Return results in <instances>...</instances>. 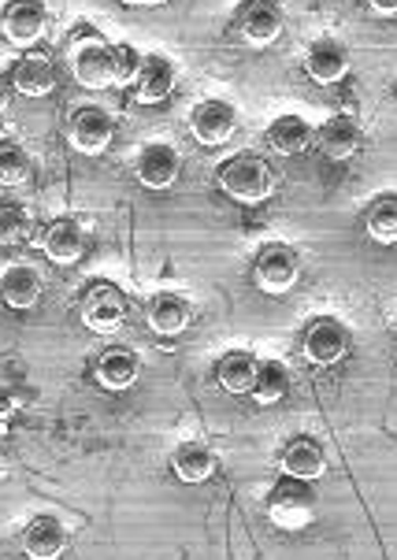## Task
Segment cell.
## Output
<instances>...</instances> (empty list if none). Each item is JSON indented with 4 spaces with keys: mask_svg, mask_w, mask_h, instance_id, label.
<instances>
[{
    "mask_svg": "<svg viewBox=\"0 0 397 560\" xmlns=\"http://www.w3.org/2000/svg\"><path fill=\"white\" fill-rule=\"evenodd\" d=\"M42 293H45L42 275H37L34 268H8L4 279H0V301L15 312L34 308L37 301H42Z\"/></svg>",
    "mask_w": 397,
    "mask_h": 560,
    "instance_id": "ffe728a7",
    "label": "cell"
},
{
    "mask_svg": "<svg viewBox=\"0 0 397 560\" xmlns=\"http://www.w3.org/2000/svg\"><path fill=\"white\" fill-rule=\"evenodd\" d=\"M68 141H71V149H79V153L97 156L116 141V119H112L104 108H93V104L90 108H79L71 116Z\"/></svg>",
    "mask_w": 397,
    "mask_h": 560,
    "instance_id": "ba28073f",
    "label": "cell"
},
{
    "mask_svg": "<svg viewBox=\"0 0 397 560\" xmlns=\"http://www.w3.org/2000/svg\"><path fill=\"white\" fill-rule=\"evenodd\" d=\"M68 549V530H63L60 520L52 516H37L26 524L23 530V553L34 560H56Z\"/></svg>",
    "mask_w": 397,
    "mask_h": 560,
    "instance_id": "ac0fdd59",
    "label": "cell"
},
{
    "mask_svg": "<svg viewBox=\"0 0 397 560\" xmlns=\"http://www.w3.org/2000/svg\"><path fill=\"white\" fill-rule=\"evenodd\" d=\"M364 226L380 245H394L397 242V197L386 194L380 201H372V208H367V215H364Z\"/></svg>",
    "mask_w": 397,
    "mask_h": 560,
    "instance_id": "4316f807",
    "label": "cell"
},
{
    "mask_svg": "<svg viewBox=\"0 0 397 560\" xmlns=\"http://www.w3.org/2000/svg\"><path fill=\"white\" fill-rule=\"evenodd\" d=\"M253 375H257V357L245 353V349H231V353H223L220 364H215V383L234 397L249 394Z\"/></svg>",
    "mask_w": 397,
    "mask_h": 560,
    "instance_id": "cb8c5ba5",
    "label": "cell"
},
{
    "mask_svg": "<svg viewBox=\"0 0 397 560\" xmlns=\"http://www.w3.org/2000/svg\"><path fill=\"white\" fill-rule=\"evenodd\" d=\"M312 141L319 145V153H324L327 160H335V164H342V160H353L357 153H361V127H357L349 116H335L330 122H324V127L312 135Z\"/></svg>",
    "mask_w": 397,
    "mask_h": 560,
    "instance_id": "4fadbf2b",
    "label": "cell"
},
{
    "mask_svg": "<svg viewBox=\"0 0 397 560\" xmlns=\"http://www.w3.org/2000/svg\"><path fill=\"white\" fill-rule=\"evenodd\" d=\"M282 471L294 479H319L327 471V453L324 445H319L316 439H308V434H297V439L287 442V450H282Z\"/></svg>",
    "mask_w": 397,
    "mask_h": 560,
    "instance_id": "2e32d148",
    "label": "cell"
},
{
    "mask_svg": "<svg viewBox=\"0 0 397 560\" xmlns=\"http://www.w3.org/2000/svg\"><path fill=\"white\" fill-rule=\"evenodd\" d=\"M316 516V490L305 479H279L276 490L268 493V520L282 530H301Z\"/></svg>",
    "mask_w": 397,
    "mask_h": 560,
    "instance_id": "3957f363",
    "label": "cell"
},
{
    "mask_svg": "<svg viewBox=\"0 0 397 560\" xmlns=\"http://www.w3.org/2000/svg\"><path fill=\"white\" fill-rule=\"evenodd\" d=\"M264 138L276 156H301L312 145V127L301 116H279Z\"/></svg>",
    "mask_w": 397,
    "mask_h": 560,
    "instance_id": "7402d4cb",
    "label": "cell"
},
{
    "mask_svg": "<svg viewBox=\"0 0 397 560\" xmlns=\"http://www.w3.org/2000/svg\"><path fill=\"white\" fill-rule=\"evenodd\" d=\"M172 471L178 482H190V487H197V482H208L215 471V457L212 450L201 442H183L178 450L172 453Z\"/></svg>",
    "mask_w": 397,
    "mask_h": 560,
    "instance_id": "603a6c76",
    "label": "cell"
},
{
    "mask_svg": "<svg viewBox=\"0 0 397 560\" xmlns=\"http://www.w3.org/2000/svg\"><path fill=\"white\" fill-rule=\"evenodd\" d=\"M190 130L201 145H226L234 138V130H238V112L226 101H201L190 116Z\"/></svg>",
    "mask_w": 397,
    "mask_h": 560,
    "instance_id": "9c48e42d",
    "label": "cell"
},
{
    "mask_svg": "<svg viewBox=\"0 0 397 560\" xmlns=\"http://www.w3.org/2000/svg\"><path fill=\"white\" fill-rule=\"evenodd\" d=\"M178 171H183V160L172 145H164V141H153V145H145L138 153V164H135V175L138 183L145 189H172L178 183Z\"/></svg>",
    "mask_w": 397,
    "mask_h": 560,
    "instance_id": "30bf717a",
    "label": "cell"
},
{
    "mask_svg": "<svg viewBox=\"0 0 397 560\" xmlns=\"http://www.w3.org/2000/svg\"><path fill=\"white\" fill-rule=\"evenodd\" d=\"M34 231V215L23 201H0V245H23Z\"/></svg>",
    "mask_w": 397,
    "mask_h": 560,
    "instance_id": "484cf974",
    "label": "cell"
},
{
    "mask_svg": "<svg viewBox=\"0 0 397 560\" xmlns=\"http://www.w3.org/2000/svg\"><path fill=\"white\" fill-rule=\"evenodd\" d=\"M31 178V156L19 141H0V186H19Z\"/></svg>",
    "mask_w": 397,
    "mask_h": 560,
    "instance_id": "83f0119b",
    "label": "cell"
},
{
    "mask_svg": "<svg viewBox=\"0 0 397 560\" xmlns=\"http://www.w3.org/2000/svg\"><path fill=\"white\" fill-rule=\"evenodd\" d=\"M68 68L82 90H108L112 85V45L97 31H74L68 42Z\"/></svg>",
    "mask_w": 397,
    "mask_h": 560,
    "instance_id": "6da1fadb",
    "label": "cell"
},
{
    "mask_svg": "<svg viewBox=\"0 0 397 560\" xmlns=\"http://www.w3.org/2000/svg\"><path fill=\"white\" fill-rule=\"evenodd\" d=\"M12 90L23 93V97H49L56 90V63L42 52L23 56L12 71Z\"/></svg>",
    "mask_w": 397,
    "mask_h": 560,
    "instance_id": "d6986e66",
    "label": "cell"
},
{
    "mask_svg": "<svg viewBox=\"0 0 397 560\" xmlns=\"http://www.w3.org/2000/svg\"><path fill=\"white\" fill-rule=\"evenodd\" d=\"M0 141H4V127H0Z\"/></svg>",
    "mask_w": 397,
    "mask_h": 560,
    "instance_id": "836d02e7",
    "label": "cell"
},
{
    "mask_svg": "<svg viewBox=\"0 0 397 560\" xmlns=\"http://www.w3.org/2000/svg\"><path fill=\"white\" fill-rule=\"evenodd\" d=\"M42 253L52 264H63V268L79 264L86 256V234H82V226L74 220H52L42 234Z\"/></svg>",
    "mask_w": 397,
    "mask_h": 560,
    "instance_id": "5bb4252c",
    "label": "cell"
},
{
    "mask_svg": "<svg viewBox=\"0 0 397 560\" xmlns=\"http://www.w3.org/2000/svg\"><path fill=\"white\" fill-rule=\"evenodd\" d=\"M367 8H372L375 15H383V19H394V12H397V0H367Z\"/></svg>",
    "mask_w": 397,
    "mask_h": 560,
    "instance_id": "4dcf8cb0",
    "label": "cell"
},
{
    "mask_svg": "<svg viewBox=\"0 0 397 560\" xmlns=\"http://www.w3.org/2000/svg\"><path fill=\"white\" fill-rule=\"evenodd\" d=\"M127 319V293L112 282H93V287L82 293V323L97 335H112L116 327H122Z\"/></svg>",
    "mask_w": 397,
    "mask_h": 560,
    "instance_id": "8992f818",
    "label": "cell"
},
{
    "mask_svg": "<svg viewBox=\"0 0 397 560\" xmlns=\"http://www.w3.org/2000/svg\"><path fill=\"white\" fill-rule=\"evenodd\" d=\"M346 71H349V52L338 42H330V37H319V42L308 45V52H305V74H308L312 82L335 85V82L346 79Z\"/></svg>",
    "mask_w": 397,
    "mask_h": 560,
    "instance_id": "9a60e30c",
    "label": "cell"
},
{
    "mask_svg": "<svg viewBox=\"0 0 397 560\" xmlns=\"http://www.w3.org/2000/svg\"><path fill=\"white\" fill-rule=\"evenodd\" d=\"M253 279H257V287L264 293H271V298L290 293L301 279L297 253L287 249V245H268V249L257 256V264H253Z\"/></svg>",
    "mask_w": 397,
    "mask_h": 560,
    "instance_id": "5b68a950",
    "label": "cell"
},
{
    "mask_svg": "<svg viewBox=\"0 0 397 560\" xmlns=\"http://www.w3.org/2000/svg\"><path fill=\"white\" fill-rule=\"evenodd\" d=\"M45 26H49V12L42 0H8L0 12V31L15 49H34L45 37Z\"/></svg>",
    "mask_w": 397,
    "mask_h": 560,
    "instance_id": "277c9868",
    "label": "cell"
},
{
    "mask_svg": "<svg viewBox=\"0 0 397 560\" xmlns=\"http://www.w3.org/2000/svg\"><path fill=\"white\" fill-rule=\"evenodd\" d=\"M141 375V360L130 349H108V353L97 357V368H93V378L112 394H122L138 383Z\"/></svg>",
    "mask_w": 397,
    "mask_h": 560,
    "instance_id": "e0dca14e",
    "label": "cell"
},
{
    "mask_svg": "<svg viewBox=\"0 0 397 560\" xmlns=\"http://www.w3.org/2000/svg\"><path fill=\"white\" fill-rule=\"evenodd\" d=\"M15 420V401H12V394H0V434L12 427Z\"/></svg>",
    "mask_w": 397,
    "mask_h": 560,
    "instance_id": "f546056e",
    "label": "cell"
},
{
    "mask_svg": "<svg viewBox=\"0 0 397 560\" xmlns=\"http://www.w3.org/2000/svg\"><path fill=\"white\" fill-rule=\"evenodd\" d=\"M190 319H194V305L186 293L164 290V293H156L153 305H149V327H153V335H160V338L186 335Z\"/></svg>",
    "mask_w": 397,
    "mask_h": 560,
    "instance_id": "7c38bea8",
    "label": "cell"
},
{
    "mask_svg": "<svg viewBox=\"0 0 397 560\" xmlns=\"http://www.w3.org/2000/svg\"><path fill=\"white\" fill-rule=\"evenodd\" d=\"M8 101H12V79H4V74H0V112L8 108Z\"/></svg>",
    "mask_w": 397,
    "mask_h": 560,
    "instance_id": "1f68e13d",
    "label": "cell"
},
{
    "mask_svg": "<svg viewBox=\"0 0 397 560\" xmlns=\"http://www.w3.org/2000/svg\"><path fill=\"white\" fill-rule=\"evenodd\" d=\"M238 31H242V42L245 45H253V49H268V45H276L279 34H282L279 8H271V4H249V8H245V15H242Z\"/></svg>",
    "mask_w": 397,
    "mask_h": 560,
    "instance_id": "44dd1931",
    "label": "cell"
},
{
    "mask_svg": "<svg viewBox=\"0 0 397 560\" xmlns=\"http://www.w3.org/2000/svg\"><path fill=\"white\" fill-rule=\"evenodd\" d=\"M220 189L238 205H264L276 194L271 167L257 156H234L220 167Z\"/></svg>",
    "mask_w": 397,
    "mask_h": 560,
    "instance_id": "7a4b0ae2",
    "label": "cell"
},
{
    "mask_svg": "<svg viewBox=\"0 0 397 560\" xmlns=\"http://www.w3.org/2000/svg\"><path fill=\"white\" fill-rule=\"evenodd\" d=\"M301 349H305V360L312 368H335L338 360L349 353V330L330 316L312 319Z\"/></svg>",
    "mask_w": 397,
    "mask_h": 560,
    "instance_id": "52a82bcc",
    "label": "cell"
},
{
    "mask_svg": "<svg viewBox=\"0 0 397 560\" xmlns=\"http://www.w3.org/2000/svg\"><path fill=\"white\" fill-rule=\"evenodd\" d=\"M178 85V71L167 56H141V68H138V79H135V101L138 104H160L175 93Z\"/></svg>",
    "mask_w": 397,
    "mask_h": 560,
    "instance_id": "8fae6325",
    "label": "cell"
},
{
    "mask_svg": "<svg viewBox=\"0 0 397 560\" xmlns=\"http://www.w3.org/2000/svg\"><path fill=\"white\" fill-rule=\"evenodd\" d=\"M127 4H138V8H156V4H167V0H127Z\"/></svg>",
    "mask_w": 397,
    "mask_h": 560,
    "instance_id": "d6a6232c",
    "label": "cell"
},
{
    "mask_svg": "<svg viewBox=\"0 0 397 560\" xmlns=\"http://www.w3.org/2000/svg\"><path fill=\"white\" fill-rule=\"evenodd\" d=\"M141 52L135 45H112V85H135Z\"/></svg>",
    "mask_w": 397,
    "mask_h": 560,
    "instance_id": "f1b7e54d",
    "label": "cell"
},
{
    "mask_svg": "<svg viewBox=\"0 0 397 560\" xmlns=\"http://www.w3.org/2000/svg\"><path fill=\"white\" fill-rule=\"evenodd\" d=\"M290 394V372L279 364V360H268V364H257V375H253L249 397L257 405H279L282 397Z\"/></svg>",
    "mask_w": 397,
    "mask_h": 560,
    "instance_id": "d4e9b609",
    "label": "cell"
}]
</instances>
